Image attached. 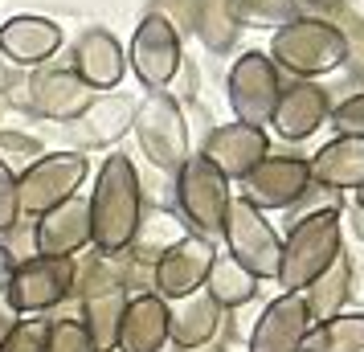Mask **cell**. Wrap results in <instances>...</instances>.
Wrapping results in <instances>:
<instances>
[{"instance_id": "obj_19", "label": "cell", "mask_w": 364, "mask_h": 352, "mask_svg": "<svg viewBox=\"0 0 364 352\" xmlns=\"http://www.w3.org/2000/svg\"><path fill=\"white\" fill-rule=\"evenodd\" d=\"M331 115V102H328V90L315 82H291L282 86L279 95V107H274V119L270 127L282 135V139H307L323 127V119Z\"/></svg>"}, {"instance_id": "obj_32", "label": "cell", "mask_w": 364, "mask_h": 352, "mask_svg": "<svg viewBox=\"0 0 364 352\" xmlns=\"http://www.w3.org/2000/svg\"><path fill=\"white\" fill-rule=\"evenodd\" d=\"M46 352H95L78 316H53L46 319Z\"/></svg>"}, {"instance_id": "obj_37", "label": "cell", "mask_w": 364, "mask_h": 352, "mask_svg": "<svg viewBox=\"0 0 364 352\" xmlns=\"http://www.w3.org/2000/svg\"><path fill=\"white\" fill-rule=\"evenodd\" d=\"M21 319H25V316L17 311V303H13V295H9V283H0V344L17 332Z\"/></svg>"}, {"instance_id": "obj_4", "label": "cell", "mask_w": 364, "mask_h": 352, "mask_svg": "<svg viewBox=\"0 0 364 352\" xmlns=\"http://www.w3.org/2000/svg\"><path fill=\"white\" fill-rule=\"evenodd\" d=\"M132 132L139 139V151L148 156L151 168L160 172H181L188 151V123H184L181 102L172 95H148L144 102H135Z\"/></svg>"}, {"instance_id": "obj_15", "label": "cell", "mask_w": 364, "mask_h": 352, "mask_svg": "<svg viewBox=\"0 0 364 352\" xmlns=\"http://www.w3.org/2000/svg\"><path fill=\"white\" fill-rule=\"evenodd\" d=\"M311 332V311L303 295H279L262 307V316L250 332V352H303Z\"/></svg>"}, {"instance_id": "obj_20", "label": "cell", "mask_w": 364, "mask_h": 352, "mask_svg": "<svg viewBox=\"0 0 364 352\" xmlns=\"http://www.w3.org/2000/svg\"><path fill=\"white\" fill-rule=\"evenodd\" d=\"M132 119H135V102L127 95L111 90V95H99L70 123V139L78 148H107V144H115L132 132Z\"/></svg>"}, {"instance_id": "obj_23", "label": "cell", "mask_w": 364, "mask_h": 352, "mask_svg": "<svg viewBox=\"0 0 364 352\" xmlns=\"http://www.w3.org/2000/svg\"><path fill=\"white\" fill-rule=\"evenodd\" d=\"M311 185H323L331 193L340 188H360L364 185V139H352V135H336L331 144L311 156Z\"/></svg>"}, {"instance_id": "obj_6", "label": "cell", "mask_w": 364, "mask_h": 352, "mask_svg": "<svg viewBox=\"0 0 364 352\" xmlns=\"http://www.w3.org/2000/svg\"><path fill=\"white\" fill-rule=\"evenodd\" d=\"M90 176L82 151H46L37 164H29L17 176V201H21V218H41L58 209L62 201L78 197L82 181Z\"/></svg>"}, {"instance_id": "obj_8", "label": "cell", "mask_w": 364, "mask_h": 352, "mask_svg": "<svg viewBox=\"0 0 364 352\" xmlns=\"http://www.w3.org/2000/svg\"><path fill=\"white\" fill-rule=\"evenodd\" d=\"M225 95H230V107H233V115H237V123L266 132V123L274 119V107H279V95H282L279 66L262 50H246L230 66Z\"/></svg>"}, {"instance_id": "obj_26", "label": "cell", "mask_w": 364, "mask_h": 352, "mask_svg": "<svg viewBox=\"0 0 364 352\" xmlns=\"http://www.w3.org/2000/svg\"><path fill=\"white\" fill-rule=\"evenodd\" d=\"M348 283H352V267H348V254H340V258L303 291V303H307V311H311V324H323V319L340 316V307H344V299H348Z\"/></svg>"}, {"instance_id": "obj_28", "label": "cell", "mask_w": 364, "mask_h": 352, "mask_svg": "<svg viewBox=\"0 0 364 352\" xmlns=\"http://www.w3.org/2000/svg\"><path fill=\"white\" fill-rule=\"evenodd\" d=\"M303 352H364V316H331L311 324Z\"/></svg>"}, {"instance_id": "obj_25", "label": "cell", "mask_w": 364, "mask_h": 352, "mask_svg": "<svg viewBox=\"0 0 364 352\" xmlns=\"http://www.w3.org/2000/svg\"><path fill=\"white\" fill-rule=\"evenodd\" d=\"M209 299L225 311V307H242V303H250L254 295H258V279L250 274L242 262H233L230 254H217L213 267H209V274H205V287H200Z\"/></svg>"}, {"instance_id": "obj_38", "label": "cell", "mask_w": 364, "mask_h": 352, "mask_svg": "<svg viewBox=\"0 0 364 352\" xmlns=\"http://www.w3.org/2000/svg\"><path fill=\"white\" fill-rule=\"evenodd\" d=\"M13 267H17V262H13V254L4 250V242H0V283H9V274H13Z\"/></svg>"}, {"instance_id": "obj_35", "label": "cell", "mask_w": 364, "mask_h": 352, "mask_svg": "<svg viewBox=\"0 0 364 352\" xmlns=\"http://www.w3.org/2000/svg\"><path fill=\"white\" fill-rule=\"evenodd\" d=\"M0 352H46V319H21L17 332L0 344Z\"/></svg>"}, {"instance_id": "obj_9", "label": "cell", "mask_w": 364, "mask_h": 352, "mask_svg": "<svg viewBox=\"0 0 364 352\" xmlns=\"http://www.w3.org/2000/svg\"><path fill=\"white\" fill-rule=\"evenodd\" d=\"M70 291H74V258L33 254V258L17 262L9 274V295L21 316H46L70 299Z\"/></svg>"}, {"instance_id": "obj_10", "label": "cell", "mask_w": 364, "mask_h": 352, "mask_svg": "<svg viewBox=\"0 0 364 352\" xmlns=\"http://www.w3.org/2000/svg\"><path fill=\"white\" fill-rule=\"evenodd\" d=\"M176 70H181V33L168 17L148 13L132 33V74L151 95H164V86L176 78Z\"/></svg>"}, {"instance_id": "obj_16", "label": "cell", "mask_w": 364, "mask_h": 352, "mask_svg": "<svg viewBox=\"0 0 364 352\" xmlns=\"http://www.w3.org/2000/svg\"><path fill=\"white\" fill-rule=\"evenodd\" d=\"M37 254L46 258H78L82 250H90V209L86 197H70L58 209L41 213L33 221Z\"/></svg>"}, {"instance_id": "obj_41", "label": "cell", "mask_w": 364, "mask_h": 352, "mask_svg": "<svg viewBox=\"0 0 364 352\" xmlns=\"http://www.w3.org/2000/svg\"><path fill=\"white\" fill-rule=\"evenodd\" d=\"M311 4H328V0H311Z\"/></svg>"}, {"instance_id": "obj_39", "label": "cell", "mask_w": 364, "mask_h": 352, "mask_svg": "<svg viewBox=\"0 0 364 352\" xmlns=\"http://www.w3.org/2000/svg\"><path fill=\"white\" fill-rule=\"evenodd\" d=\"M356 205H360V209H364V185L356 188Z\"/></svg>"}, {"instance_id": "obj_34", "label": "cell", "mask_w": 364, "mask_h": 352, "mask_svg": "<svg viewBox=\"0 0 364 352\" xmlns=\"http://www.w3.org/2000/svg\"><path fill=\"white\" fill-rule=\"evenodd\" d=\"M331 127L336 135H352V139H364V90L344 99L340 107H331Z\"/></svg>"}, {"instance_id": "obj_5", "label": "cell", "mask_w": 364, "mask_h": 352, "mask_svg": "<svg viewBox=\"0 0 364 352\" xmlns=\"http://www.w3.org/2000/svg\"><path fill=\"white\" fill-rule=\"evenodd\" d=\"M230 181L217 172L205 156H188L184 168L176 172V205H181L184 225L197 238L213 242L225 225V213H230Z\"/></svg>"}, {"instance_id": "obj_3", "label": "cell", "mask_w": 364, "mask_h": 352, "mask_svg": "<svg viewBox=\"0 0 364 352\" xmlns=\"http://www.w3.org/2000/svg\"><path fill=\"white\" fill-rule=\"evenodd\" d=\"M266 58L307 82L315 74H331V70L344 66V37L331 21L299 17L291 25L274 29V41H270Z\"/></svg>"}, {"instance_id": "obj_27", "label": "cell", "mask_w": 364, "mask_h": 352, "mask_svg": "<svg viewBox=\"0 0 364 352\" xmlns=\"http://www.w3.org/2000/svg\"><path fill=\"white\" fill-rule=\"evenodd\" d=\"M181 238H184V230H181V221H176V213H168V209H148V213L139 218V230H135L132 258H135V262L156 267V262H160V254L172 250Z\"/></svg>"}, {"instance_id": "obj_24", "label": "cell", "mask_w": 364, "mask_h": 352, "mask_svg": "<svg viewBox=\"0 0 364 352\" xmlns=\"http://www.w3.org/2000/svg\"><path fill=\"white\" fill-rule=\"evenodd\" d=\"M127 291H107V295H95V299L78 303V324L86 328L95 352H115L119 340V319H123V307H127Z\"/></svg>"}, {"instance_id": "obj_21", "label": "cell", "mask_w": 364, "mask_h": 352, "mask_svg": "<svg viewBox=\"0 0 364 352\" xmlns=\"http://www.w3.org/2000/svg\"><path fill=\"white\" fill-rule=\"evenodd\" d=\"M168 348V303L160 295H132L119 319L115 352H164Z\"/></svg>"}, {"instance_id": "obj_18", "label": "cell", "mask_w": 364, "mask_h": 352, "mask_svg": "<svg viewBox=\"0 0 364 352\" xmlns=\"http://www.w3.org/2000/svg\"><path fill=\"white\" fill-rule=\"evenodd\" d=\"M99 99L90 86L74 74V70H46L29 82V107H33L41 119H53V123H74L90 102Z\"/></svg>"}, {"instance_id": "obj_2", "label": "cell", "mask_w": 364, "mask_h": 352, "mask_svg": "<svg viewBox=\"0 0 364 352\" xmlns=\"http://www.w3.org/2000/svg\"><path fill=\"white\" fill-rule=\"evenodd\" d=\"M340 254H344L340 209H315L307 218H295L291 234L282 242L279 274H274L282 295H303Z\"/></svg>"}, {"instance_id": "obj_33", "label": "cell", "mask_w": 364, "mask_h": 352, "mask_svg": "<svg viewBox=\"0 0 364 352\" xmlns=\"http://www.w3.org/2000/svg\"><path fill=\"white\" fill-rule=\"evenodd\" d=\"M340 37H344V66L352 78H364V21L352 13V9H340L336 21H331Z\"/></svg>"}, {"instance_id": "obj_14", "label": "cell", "mask_w": 364, "mask_h": 352, "mask_svg": "<svg viewBox=\"0 0 364 352\" xmlns=\"http://www.w3.org/2000/svg\"><path fill=\"white\" fill-rule=\"evenodd\" d=\"M70 70L82 78L95 95H111L123 74H127V53L119 46V37L102 25H90L82 29V37L74 41V53H70Z\"/></svg>"}, {"instance_id": "obj_11", "label": "cell", "mask_w": 364, "mask_h": 352, "mask_svg": "<svg viewBox=\"0 0 364 352\" xmlns=\"http://www.w3.org/2000/svg\"><path fill=\"white\" fill-rule=\"evenodd\" d=\"M213 258H217L213 242H205L197 234H184L151 267V295H160L164 303H172V299H184V295L200 291L205 287V274L213 267Z\"/></svg>"}, {"instance_id": "obj_40", "label": "cell", "mask_w": 364, "mask_h": 352, "mask_svg": "<svg viewBox=\"0 0 364 352\" xmlns=\"http://www.w3.org/2000/svg\"><path fill=\"white\" fill-rule=\"evenodd\" d=\"M0 86H4V66H0Z\"/></svg>"}, {"instance_id": "obj_22", "label": "cell", "mask_w": 364, "mask_h": 352, "mask_svg": "<svg viewBox=\"0 0 364 352\" xmlns=\"http://www.w3.org/2000/svg\"><path fill=\"white\" fill-rule=\"evenodd\" d=\"M217 332H221V307L205 291H193L184 299L168 303V344L172 348L197 352L205 344H213Z\"/></svg>"}, {"instance_id": "obj_31", "label": "cell", "mask_w": 364, "mask_h": 352, "mask_svg": "<svg viewBox=\"0 0 364 352\" xmlns=\"http://www.w3.org/2000/svg\"><path fill=\"white\" fill-rule=\"evenodd\" d=\"M46 156V148L37 144L33 135L25 132H13V127H0V168L4 172H13V176H21L29 164H37Z\"/></svg>"}, {"instance_id": "obj_1", "label": "cell", "mask_w": 364, "mask_h": 352, "mask_svg": "<svg viewBox=\"0 0 364 352\" xmlns=\"http://www.w3.org/2000/svg\"><path fill=\"white\" fill-rule=\"evenodd\" d=\"M90 209V246L99 254H127L144 218V188L139 172L127 156H107L99 164L95 188L86 197Z\"/></svg>"}, {"instance_id": "obj_36", "label": "cell", "mask_w": 364, "mask_h": 352, "mask_svg": "<svg viewBox=\"0 0 364 352\" xmlns=\"http://www.w3.org/2000/svg\"><path fill=\"white\" fill-rule=\"evenodd\" d=\"M21 221V201H17V176L0 168V238Z\"/></svg>"}, {"instance_id": "obj_12", "label": "cell", "mask_w": 364, "mask_h": 352, "mask_svg": "<svg viewBox=\"0 0 364 352\" xmlns=\"http://www.w3.org/2000/svg\"><path fill=\"white\" fill-rule=\"evenodd\" d=\"M307 193H311V172L299 156H266L242 181V201H250L254 209H291Z\"/></svg>"}, {"instance_id": "obj_17", "label": "cell", "mask_w": 364, "mask_h": 352, "mask_svg": "<svg viewBox=\"0 0 364 352\" xmlns=\"http://www.w3.org/2000/svg\"><path fill=\"white\" fill-rule=\"evenodd\" d=\"M58 50H62V25L50 17L17 13L0 25V58H9L13 66H46Z\"/></svg>"}, {"instance_id": "obj_13", "label": "cell", "mask_w": 364, "mask_h": 352, "mask_svg": "<svg viewBox=\"0 0 364 352\" xmlns=\"http://www.w3.org/2000/svg\"><path fill=\"white\" fill-rule=\"evenodd\" d=\"M200 156L225 176V181H246L254 168L270 156V139L262 127H246V123H221L209 132Z\"/></svg>"}, {"instance_id": "obj_7", "label": "cell", "mask_w": 364, "mask_h": 352, "mask_svg": "<svg viewBox=\"0 0 364 352\" xmlns=\"http://www.w3.org/2000/svg\"><path fill=\"white\" fill-rule=\"evenodd\" d=\"M221 238H225V246H230V258L242 262L258 283L279 274L282 238L274 234V225L266 221L262 209H254L250 201L233 197L230 213H225V225H221Z\"/></svg>"}, {"instance_id": "obj_29", "label": "cell", "mask_w": 364, "mask_h": 352, "mask_svg": "<svg viewBox=\"0 0 364 352\" xmlns=\"http://www.w3.org/2000/svg\"><path fill=\"white\" fill-rule=\"evenodd\" d=\"M193 29L213 53H230L237 25L230 17V0H197L193 4Z\"/></svg>"}, {"instance_id": "obj_30", "label": "cell", "mask_w": 364, "mask_h": 352, "mask_svg": "<svg viewBox=\"0 0 364 352\" xmlns=\"http://www.w3.org/2000/svg\"><path fill=\"white\" fill-rule=\"evenodd\" d=\"M299 4L303 0H230V17L246 29H282L299 21Z\"/></svg>"}]
</instances>
